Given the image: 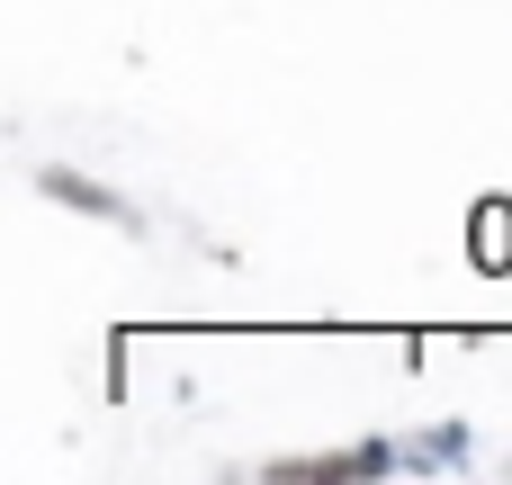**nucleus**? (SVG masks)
<instances>
[{
	"mask_svg": "<svg viewBox=\"0 0 512 485\" xmlns=\"http://www.w3.org/2000/svg\"><path fill=\"white\" fill-rule=\"evenodd\" d=\"M387 468H405V450L360 441V450H333V459H297V468H279V477H387Z\"/></svg>",
	"mask_w": 512,
	"mask_h": 485,
	"instance_id": "f257e3e1",
	"label": "nucleus"
},
{
	"mask_svg": "<svg viewBox=\"0 0 512 485\" xmlns=\"http://www.w3.org/2000/svg\"><path fill=\"white\" fill-rule=\"evenodd\" d=\"M423 468H459L468 459V423H441V432H423V450H414Z\"/></svg>",
	"mask_w": 512,
	"mask_h": 485,
	"instance_id": "f03ea898",
	"label": "nucleus"
},
{
	"mask_svg": "<svg viewBox=\"0 0 512 485\" xmlns=\"http://www.w3.org/2000/svg\"><path fill=\"white\" fill-rule=\"evenodd\" d=\"M45 189H54V198H72V207H90V216H117V198H108V189H90V180H72V171H45Z\"/></svg>",
	"mask_w": 512,
	"mask_h": 485,
	"instance_id": "7ed1b4c3",
	"label": "nucleus"
}]
</instances>
